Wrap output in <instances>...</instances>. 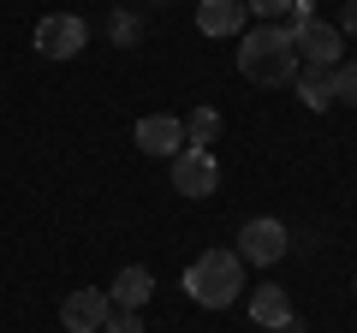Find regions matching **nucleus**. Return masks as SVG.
Here are the masks:
<instances>
[{
  "instance_id": "1",
  "label": "nucleus",
  "mask_w": 357,
  "mask_h": 333,
  "mask_svg": "<svg viewBox=\"0 0 357 333\" xmlns=\"http://www.w3.org/2000/svg\"><path fill=\"white\" fill-rule=\"evenodd\" d=\"M238 72L262 90H286L298 77V48H292V24H256L238 42Z\"/></svg>"
},
{
  "instance_id": "2",
  "label": "nucleus",
  "mask_w": 357,
  "mask_h": 333,
  "mask_svg": "<svg viewBox=\"0 0 357 333\" xmlns=\"http://www.w3.org/2000/svg\"><path fill=\"white\" fill-rule=\"evenodd\" d=\"M238 292H244V262H238V250H203V256L185 268V297L203 304V309L238 304Z\"/></svg>"
},
{
  "instance_id": "3",
  "label": "nucleus",
  "mask_w": 357,
  "mask_h": 333,
  "mask_svg": "<svg viewBox=\"0 0 357 333\" xmlns=\"http://www.w3.org/2000/svg\"><path fill=\"white\" fill-rule=\"evenodd\" d=\"M292 250V232H286V220L274 215H256L238 226V262H250V268H274V262Z\"/></svg>"
},
{
  "instance_id": "4",
  "label": "nucleus",
  "mask_w": 357,
  "mask_h": 333,
  "mask_svg": "<svg viewBox=\"0 0 357 333\" xmlns=\"http://www.w3.org/2000/svg\"><path fill=\"white\" fill-rule=\"evenodd\" d=\"M167 179H173L178 196H215L220 191V161L208 149H191V143H185V149L173 155V166H167Z\"/></svg>"
},
{
  "instance_id": "5",
  "label": "nucleus",
  "mask_w": 357,
  "mask_h": 333,
  "mask_svg": "<svg viewBox=\"0 0 357 333\" xmlns=\"http://www.w3.org/2000/svg\"><path fill=\"white\" fill-rule=\"evenodd\" d=\"M84 42H89V24L77 13H48L36 24V54H42V60H77Z\"/></svg>"
},
{
  "instance_id": "6",
  "label": "nucleus",
  "mask_w": 357,
  "mask_h": 333,
  "mask_svg": "<svg viewBox=\"0 0 357 333\" xmlns=\"http://www.w3.org/2000/svg\"><path fill=\"white\" fill-rule=\"evenodd\" d=\"M292 48H298V65H321V72H333L345 60V36L333 24H321V18L292 24Z\"/></svg>"
},
{
  "instance_id": "7",
  "label": "nucleus",
  "mask_w": 357,
  "mask_h": 333,
  "mask_svg": "<svg viewBox=\"0 0 357 333\" xmlns=\"http://www.w3.org/2000/svg\"><path fill=\"white\" fill-rule=\"evenodd\" d=\"M107 316H114V304H107L102 286H77V292H66V304H60V327L66 333H102Z\"/></svg>"
},
{
  "instance_id": "8",
  "label": "nucleus",
  "mask_w": 357,
  "mask_h": 333,
  "mask_svg": "<svg viewBox=\"0 0 357 333\" xmlns=\"http://www.w3.org/2000/svg\"><path fill=\"white\" fill-rule=\"evenodd\" d=\"M137 149L143 155H161V161H173L178 149H185V119H173V114H149V119H137Z\"/></svg>"
},
{
  "instance_id": "9",
  "label": "nucleus",
  "mask_w": 357,
  "mask_h": 333,
  "mask_svg": "<svg viewBox=\"0 0 357 333\" xmlns=\"http://www.w3.org/2000/svg\"><path fill=\"white\" fill-rule=\"evenodd\" d=\"M149 297H155V274L137 268V262H131V268H119L114 280H107V304H114V309H143Z\"/></svg>"
},
{
  "instance_id": "10",
  "label": "nucleus",
  "mask_w": 357,
  "mask_h": 333,
  "mask_svg": "<svg viewBox=\"0 0 357 333\" xmlns=\"http://www.w3.org/2000/svg\"><path fill=\"white\" fill-rule=\"evenodd\" d=\"M244 0H197V30L203 36H238L244 30Z\"/></svg>"
},
{
  "instance_id": "11",
  "label": "nucleus",
  "mask_w": 357,
  "mask_h": 333,
  "mask_svg": "<svg viewBox=\"0 0 357 333\" xmlns=\"http://www.w3.org/2000/svg\"><path fill=\"white\" fill-rule=\"evenodd\" d=\"M250 321L256 327H280V321H292V297H286V286H256L250 292Z\"/></svg>"
},
{
  "instance_id": "12",
  "label": "nucleus",
  "mask_w": 357,
  "mask_h": 333,
  "mask_svg": "<svg viewBox=\"0 0 357 333\" xmlns=\"http://www.w3.org/2000/svg\"><path fill=\"white\" fill-rule=\"evenodd\" d=\"M292 90H298V102H304L310 114H321V107H333V72H321V65H298Z\"/></svg>"
},
{
  "instance_id": "13",
  "label": "nucleus",
  "mask_w": 357,
  "mask_h": 333,
  "mask_svg": "<svg viewBox=\"0 0 357 333\" xmlns=\"http://www.w3.org/2000/svg\"><path fill=\"white\" fill-rule=\"evenodd\" d=\"M215 137H220V114L215 107H197V114L185 119V143H191V149H208Z\"/></svg>"
},
{
  "instance_id": "14",
  "label": "nucleus",
  "mask_w": 357,
  "mask_h": 333,
  "mask_svg": "<svg viewBox=\"0 0 357 333\" xmlns=\"http://www.w3.org/2000/svg\"><path fill=\"white\" fill-rule=\"evenodd\" d=\"M333 102L357 107V60H340V65H333Z\"/></svg>"
},
{
  "instance_id": "15",
  "label": "nucleus",
  "mask_w": 357,
  "mask_h": 333,
  "mask_svg": "<svg viewBox=\"0 0 357 333\" xmlns=\"http://www.w3.org/2000/svg\"><path fill=\"white\" fill-rule=\"evenodd\" d=\"M107 30H114V42H119V48H137V36H143L137 13H114V18H107Z\"/></svg>"
},
{
  "instance_id": "16",
  "label": "nucleus",
  "mask_w": 357,
  "mask_h": 333,
  "mask_svg": "<svg viewBox=\"0 0 357 333\" xmlns=\"http://www.w3.org/2000/svg\"><path fill=\"white\" fill-rule=\"evenodd\" d=\"M244 13H256L262 24H274V18H286V13H292V0H244Z\"/></svg>"
},
{
  "instance_id": "17",
  "label": "nucleus",
  "mask_w": 357,
  "mask_h": 333,
  "mask_svg": "<svg viewBox=\"0 0 357 333\" xmlns=\"http://www.w3.org/2000/svg\"><path fill=\"white\" fill-rule=\"evenodd\" d=\"M102 333H149V327H143V316H137V309H114Z\"/></svg>"
},
{
  "instance_id": "18",
  "label": "nucleus",
  "mask_w": 357,
  "mask_h": 333,
  "mask_svg": "<svg viewBox=\"0 0 357 333\" xmlns=\"http://www.w3.org/2000/svg\"><path fill=\"white\" fill-rule=\"evenodd\" d=\"M333 30H340V36H357V0L340 6V24H333Z\"/></svg>"
},
{
  "instance_id": "19",
  "label": "nucleus",
  "mask_w": 357,
  "mask_h": 333,
  "mask_svg": "<svg viewBox=\"0 0 357 333\" xmlns=\"http://www.w3.org/2000/svg\"><path fill=\"white\" fill-rule=\"evenodd\" d=\"M268 333H304V321L292 316V321H280V327H268Z\"/></svg>"
}]
</instances>
